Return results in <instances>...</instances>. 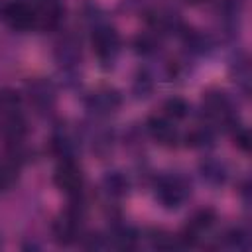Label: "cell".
I'll return each mask as SVG.
<instances>
[{"instance_id":"cell-1","label":"cell","mask_w":252,"mask_h":252,"mask_svg":"<svg viewBox=\"0 0 252 252\" xmlns=\"http://www.w3.org/2000/svg\"><path fill=\"white\" fill-rule=\"evenodd\" d=\"M191 193V185L183 175L177 173H167L161 175L156 183V199L161 203L165 209H177L185 203V199Z\"/></svg>"},{"instance_id":"cell-2","label":"cell","mask_w":252,"mask_h":252,"mask_svg":"<svg viewBox=\"0 0 252 252\" xmlns=\"http://www.w3.org/2000/svg\"><path fill=\"white\" fill-rule=\"evenodd\" d=\"M203 114L213 120V122H222V124H232L234 114H232V102L226 93L222 91H207L201 100Z\"/></svg>"},{"instance_id":"cell-3","label":"cell","mask_w":252,"mask_h":252,"mask_svg":"<svg viewBox=\"0 0 252 252\" xmlns=\"http://www.w3.org/2000/svg\"><path fill=\"white\" fill-rule=\"evenodd\" d=\"M91 45L94 55L102 61V63H112L120 51V35L114 28L110 26H98L93 32L91 37Z\"/></svg>"},{"instance_id":"cell-4","label":"cell","mask_w":252,"mask_h":252,"mask_svg":"<svg viewBox=\"0 0 252 252\" xmlns=\"http://www.w3.org/2000/svg\"><path fill=\"white\" fill-rule=\"evenodd\" d=\"M85 106L94 116H108L122 106V94L112 87H98L87 94Z\"/></svg>"},{"instance_id":"cell-5","label":"cell","mask_w":252,"mask_h":252,"mask_svg":"<svg viewBox=\"0 0 252 252\" xmlns=\"http://www.w3.org/2000/svg\"><path fill=\"white\" fill-rule=\"evenodd\" d=\"M53 183L57 185V189H61L65 195L75 197L83 191L85 185V175L81 171V167L73 161V159H63L55 173H53Z\"/></svg>"},{"instance_id":"cell-6","label":"cell","mask_w":252,"mask_h":252,"mask_svg":"<svg viewBox=\"0 0 252 252\" xmlns=\"http://www.w3.org/2000/svg\"><path fill=\"white\" fill-rule=\"evenodd\" d=\"M4 18L10 28L26 32L35 28V8L33 0H14L4 8Z\"/></svg>"},{"instance_id":"cell-7","label":"cell","mask_w":252,"mask_h":252,"mask_svg":"<svg viewBox=\"0 0 252 252\" xmlns=\"http://www.w3.org/2000/svg\"><path fill=\"white\" fill-rule=\"evenodd\" d=\"M26 93H28L30 104L37 112H47V110H51L55 106L57 93H55L53 83L47 81V79H33V81H30L28 87H26Z\"/></svg>"},{"instance_id":"cell-8","label":"cell","mask_w":252,"mask_h":252,"mask_svg":"<svg viewBox=\"0 0 252 252\" xmlns=\"http://www.w3.org/2000/svg\"><path fill=\"white\" fill-rule=\"evenodd\" d=\"M33 8L37 30H51L61 22L63 8L59 0H33Z\"/></svg>"},{"instance_id":"cell-9","label":"cell","mask_w":252,"mask_h":252,"mask_svg":"<svg viewBox=\"0 0 252 252\" xmlns=\"http://www.w3.org/2000/svg\"><path fill=\"white\" fill-rule=\"evenodd\" d=\"M148 132L152 136V140L159 146H165V148H171L175 146L177 142V130L175 126L165 118V116H150L148 122Z\"/></svg>"},{"instance_id":"cell-10","label":"cell","mask_w":252,"mask_h":252,"mask_svg":"<svg viewBox=\"0 0 252 252\" xmlns=\"http://www.w3.org/2000/svg\"><path fill=\"white\" fill-rule=\"evenodd\" d=\"M79 234V215L69 211L53 222V238L59 244H71Z\"/></svg>"},{"instance_id":"cell-11","label":"cell","mask_w":252,"mask_h":252,"mask_svg":"<svg viewBox=\"0 0 252 252\" xmlns=\"http://www.w3.org/2000/svg\"><path fill=\"white\" fill-rule=\"evenodd\" d=\"M55 59L63 69H73L81 61V43L73 35H65L55 45Z\"/></svg>"},{"instance_id":"cell-12","label":"cell","mask_w":252,"mask_h":252,"mask_svg":"<svg viewBox=\"0 0 252 252\" xmlns=\"http://www.w3.org/2000/svg\"><path fill=\"white\" fill-rule=\"evenodd\" d=\"M199 171H201V177L207 183H211V185H220L226 179V167H224V163H220L219 159H213V158L201 161L199 163Z\"/></svg>"},{"instance_id":"cell-13","label":"cell","mask_w":252,"mask_h":252,"mask_svg":"<svg viewBox=\"0 0 252 252\" xmlns=\"http://www.w3.org/2000/svg\"><path fill=\"white\" fill-rule=\"evenodd\" d=\"M102 187L104 191L110 195V197H124L128 193V179L124 173L120 171H108L104 177H102Z\"/></svg>"},{"instance_id":"cell-14","label":"cell","mask_w":252,"mask_h":252,"mask_svg":"<svg viewBox=\"0 0 252 252\" xmlns=\"http://www.w3.org/2000/svg\"><path fill=\"white\" fill-rule=\"evenodd\" d=\"M213 132L207 128V126H197L193 128L187 136H185V142L189 148H195V150H205V148H211L213 146Z\"/></svg>"},{"instance_id":"cell-15","label":"cell","mask_w":252,"mask_h":252,"mask_svg":"<svg viewBox=\"0 0 252 252\" xmlns=\"http://www.w3.org/2000/svg\"><path fill=\"white\" fill-rule=\"evenodd\" d=\"M163 110H165V116H167V118L183 120V118L189 114V104H187V100L181 98V96H171V98L165 100Z\"/></svg>"},{"instance_id":"cell-16","label":"cell","mask_w":252,"mask_h":252,"mask_svg":"<svg viewBox=\"0 0 252 252\" xmlns=\"http://www.w3.org/2000/svg\"><path fill=\"white\" fill-rule=\"evenodd\" d=\"M152 89H154V81H152L150 73L148 71H140L136 75V79H134V85H132L134 96L136 98H146V96H150Z\"/></svg>"},{"instance_id":"cell-17","label":"cell","mask_w":252,"mask_h":252,"mask_svg":"<svg viewBox=\"0 0 252 252\" xmlns=\"http://www.w3.org/2000/svg\"><path fill=\"white\" fill-rule=\"evenodd\" d=\"M158 49V39L154 33H140L134 39V51L140 55H150Z\"/></svg>"},{"instance_id":"cell-18","label":"cell","mask_w":252,"mask_h":252,"mask_svg":"<svg viewBox=\"0 0 252 252\" xmlns=\"http://www.w3.org/2000/svg\"><path fill=\"white\" fill-rule=\"evenodd\" d=\"M16 163L14 161H8V159H2L0 161V191L2 189H8L14 181H16Z\"/></svg>"},{"instance_id":"cell-19","label":"cell","mask_w":252,"mask_h":252,"mask_svg":"<svg viewBox=\"0 0 252 252\" xmlns=\"http://www.w3.org/2000/svg\"><path fill=\"white\" fill-rule=\"evenodd\" d=\"M112 240H114V246H118V248H132L136 244L138 236L132 228H120V230L114 232Z\"/></svg>"},{"instance_id":"cell-20","label":"cell","mask_w":252,"mask_h":252,"mask_svg":"<svg viewBox=\"0 0 252 252\" xmlns=\"http://www.w3.org/2000/svg\"><path fill=\"white\" fill-rule=\"evenodd\" d=\"M226 240L232 248H238V250H246L250 246V236L248 232H244L242 228H232L228 234H226Z\"/></svg>"},{"instance_id":"cell-21","label":"cell","mask_w":252,"mask_h":252,"mask_svg":"<svg viewBox=\"0 0 252 252\" xmlns=\"http://www.w3.org/2000/svg\"><path fill=\"white\" fill-rule=\"evenodd\" d=\"M232 75H234V81L246 91V89H248V77H250V73H248V63H246V61L236 63V69H232Z\"/></svg>"},{"instance_id":"cell-22","label":"cell","mask_w":252,"mask_h":252,"mask_svg":"<svg viewBox=\"0 0 252 252\" xmlns=\"http://www.w3.org/2000/svg\"><path fill=\"white\" fill-rule=\"evenodd\" d=\"M234 144L242 150V152H248L250 150V132L246 128H238L234 132Z\"/></svg>"},{"instance_id":"cell-23","label":"cell","mask_w":252,"mask_h":252,"mask_svg":"<svg viewBox=\"0 0 252 252\" xmlns=\"http://www.w3.org/2000/svg\"><path fill=\"white\" fill-rule=\"evenodd\" d=\"M189 4H201V2H207V0H187Z\"/></svg>"}]
</instances>
